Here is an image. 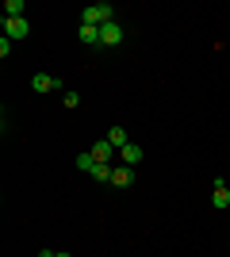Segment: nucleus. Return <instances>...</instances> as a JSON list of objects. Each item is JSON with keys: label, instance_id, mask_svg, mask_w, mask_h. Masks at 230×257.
<instances>
[{"label": "nucleus", "instance_id": "f257e3e1", "mask_svg": "<svg viewBox=\"0 0 230 257\" xmlns=\"http://www.w3.org/2000/svg\"><path fill=\"white\" fill-rule=\"evenodd\" d=\"M115 20V8L111 4H88L85 12H81V23H88V27H104V23Z\"/></svg>", "mask_w": 230, "mask_h": 257}, {"label": "nucleus", "instance_id": "f03ea898", "mask_svg": "<svg viewBox=\"0 0 230 257\" xmlns=\"http://www.w3.org/2000/svg\"><path fill=\"white\" fill-rule=\"evenodd\" d=\"M123 23L119 20H111V23H104V27H100V46H119L123 43Z\"/></svg>", "mask_w": 230, "mask_h": 257}, {"label": "nucleus", "instance_id": "7ed1b4c3", "mask_svg": "<svg viewBox=\"0 0 230 257\" xmlns=\"http://www.w3.org/2000/svg\"><path fill=\"white\" fill-rule=\"evenodd\" d=\"M4 39H27V31H31V23L27 20H12V16H4Z\"/></svg>", "mask_w": 230, "mask_h": 257}, {"label": "nucleus", "instance_id": "20e7f679", "mask_svg": "<svg viewBox=\"0 0 230 257\" xmlns=\"http://www.w3.org/2000/svg\"><path fill=\"white\" fill-rule=\"evenodd\" d=\"M31 88H35V92H54V88H62V81L50 77V73H35L31 77Z\"/></svg>", "mask_w": 230, "mask_h": 257}, {"label": "nucleus", "instance_id": "39448f33", "mask_svg": "<svg viewBox=\"0 0 230 257\" xmlns=\"http://www.w3.org/2000/svg\"><path fill=\"white\" fill-rule=\"evenodd\" d=\"M115 154H119V150H115V146H111V142H108V139H100V142H96V146H92V158H96V161H100V165H108V161H111V158H115Z\"/></svg>", "mask_w": 230, "mask_h": 257}, {"label": "nucleus", "instance_id": "423d86ee", "mask_svg": "<svg viewBox=\"0 0 230 257\" xmlns=\"http://www.w3.org/2000/svg\"><path fill=\"white\" fill-rule=\"evenodd\" d=\"M211 204L219 207V211H226V207H230V188L222 184V177L215 181V192H211Z\"/></svg>", "mask_w": 230, "mask_h": 257}, {"label": "nucleus", "instance_id": "0eeeda50", "mask_svg": "<svg viewBox=\"0 0 230 257\" xmlns=\"http://www.w3.org/2000/svg\"><path fill=\"white\" fill-rule=\"evenodd\" d=\"M111 184H119V188L134 184V169H131V165H115V173H111Z\"/></svg>", "mask_w": 230, "mask_h": 257}, {"label": "nucleus", "instance_id": "6e6552de", "mask_svg": "<svg viewBox=\"0 0 230 257\" xmlns=\"http://www.w3.org/2000/svg\"><path fill=\"white\" fill-rule=\"evenodd\" d=\"M119 158H123V165H138L142 161V146H134V142H127L119 150Z\"/></svg>", "mask_w": 230, "mask_h": 257}, {"label": "nucleus", "instance_id": "1a4fd4ad", "mask_svg": "<svg viewBox=\"0 0 230 257\" xmlns=\"http://www.w3.org/2000/svg\"><path fill=\"white\" fill-rule=\"evenodd\" d=\"M77 39H81V43L100 46V27H88V23H81V27H77Z\"/></svg>", "mask_w": 230, "mask_h": 257}, {"label": "nucleus", "instance_id": "9d476101", "mask_svg": "<svg viewBox=\"0 0 230 257\" xmlns=\"http://www.w3.org/2000/svg\"><path fill=\"white\" fill-rule=\"evenodd\" d=\"M108 142L115 146V150H123V146H127V131H123V127H111L108 131Z\"/></svg>", "mask_w": 230, "mask_h": 257}, {"label": "nucleus", "instance_id": "9b49d317", "mask_svg": "<svg viewBox=\"0 0 230 257\" xmlns=\"http://www.w3.org/2000/svg\"><path fill=\"white\" fill-rule=\"evenodd\" d=\"M4 16H12V20H23V0H4Z\"/></svg>", "mask_w": 230, "mask_h": 257}, {"label": "nucleus", "instance_id": "f8f14e48", "mask_svg": "<svg viewBox=\"0 0 230 257\" xmlns=\"http://www.w3.org/2000/svg\"><path fill=\"white\" fill-rule=\"evenodd\" d=\"M77 169H85V173H92V169H96V158H92V150L77 154Z\"/></svg>", "mask_w": 230, "mask_h": 257}, {"label": "nucleus", "instance_id": "ddd939ff", "mask_svg": "<svg viewBox=\"0 0 230 257\" xmlns=\"http://www.w3.org/2000/svg\"><path fill=\"white\" fill-rule=\"evenodd\" d=\"M111 173H115L111 165H100V161H96V169H92V177H96V181H111Z\"/></svg>", "mask_w": 230, "mask_h": 257}, {"label": "nucleus", "instance_id": "4468645a", "mask_svg": "<svg viewBox=\"0 0 230 257\" xmlns=\"http://www.w3.org/2000/svg\"><path fill=\"white\" fill-rule=\"evenodd\" d=\"M62 104H66V107H77V104H81V96H77V92H73V88H69V92H66V96H62Z\"/></svg>", "mask_w": 230, "mask_h": 257}, {"label": "nucleus", "instance_id": "2eb2a0df", "mask_svg": "<svg viewBox=\"0 0 230 257\" xmlns=\"http://www.w3.org/2000/svg\"><path fill=\"white\" fill-rule=\"evenodd\" d=\"M54 257H69V253H54Z\"/></svg>", "mask_w": 230, "mask_h": 257}, {"label": "nucleus", "instance_id": "dca6fc26", "mask_svg": "<svg viewBox=\"0 0 230 257\" xmlns=\"http://www.w3.org/2000/svg\"><path fill=\"white\" fill-rule=\"evenodd\" d=\"M226 246H230V242H226Z\"/></svg>", "mask_w": 230, "mask_h": 257}]
</instances>
